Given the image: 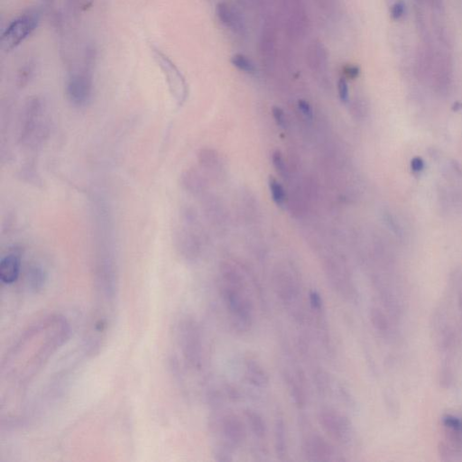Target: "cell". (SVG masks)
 Instances as JSON below:
<instances>
[{
	"instance_id": "obj_1",
	"label": "cell",
	"mask_w": 462,
	"mask_h": 462,
	"mask_svg": "<svg viewBox=\"0 0 462 462\" xmlns=\"http://www.w3.org/2000/svg\"><path fill=\"white\" fill-rule=\"evenodd\" d=\"M70 325L61 316H49L18 338L1 365V381L23 388L41 371L70 337Z\"/></svg>"
},
{
	"instance_id": "obj_2",
	"label": "cell",
	"mask_w": 462,
	"mask_h": 462,
	"mask_svg": "<svg viewBox=\"0 0 462 462\" xmlns=\"http://www.w3.org/2000/svg\"><path fill=\"white\" fill-rule=\"evenodd\" d=\"M94 280L96 292L115 294L118 292V264L114 225L109 207L101 197L93 198Z\"/></svg>"
},
{
	"instance_id": "obj_3",
	"label": "cell",
	"mask_w": 462,
	"mask_h": 462,
	"mask_svg": "<svg viewBox=\"0 0 462 462\" xmlns=\"http://www.w3.org/2000/svg\"><path fill=\"white\" fill-rule=\"evenodd\" d=\"M47 133L48 115L46 107L40 99H31L22 115L20 141L26 147L35 148L45 140Z\"/></svg>"
},
{
	"instance_id": "obj_4",
	"label": "cell",
	"mask_w": 462,
	"mask_h": 462,
	"mask_svg": "<svg viewBox=\"0 0 462 462\" xmlns=\"http://www.w3.org/2000/svg\"><path fill=\"white\" fill-rule=\"evenodd\" d=\"M222 297L230 314L234 326L241 331H247L253 321L252 303L243 293V286L227 285L224 286Z\"/></svg>"
},
{
	"instance_id": "obj_5",
	"label": "cell",
	"mask_w": 462,
	"mask_h": 462,
	"mask_svg": "<svg viewBox=\"0 0 462 462\" xmlns=\"http://www.w3.org/2000/svg\"><path fill=\"white\" fill-rule=\"evenodd\" d=\"M178 339L186 363L194 369H200L202 367V343L198 326L194 320L185 319L180 322Z\"/></svg>"
},
{
	"instance_id": "obj_6",
	"label": "cell",
	"mask_w": 462,
	"mask_h": 462,
	"mask_svg": "<svg viewBox=\"0 0 462 462\" xmlns=\"http://www.w3.org/2000/svg\"><path fill=\"white\" fill-rule=\"evenodd\" d=\"M37 15L28 13L13 21L2 36V47L10 51L19 46L37 27Z\"/></svg>"
},
{
	"instance_id": "obj_7",
	"label": "cell",
	"mask_w": 462,
	"mask_h": 462,
	"mask_svg": "<svg viewBox=\"0 0 462 462\" xmlns=\"http://www.w3.org/2000/svg\"><path fill=\"white\" fill-rule=\"evenodd\" d=\"M319 421L323 430L335 441L348 444L352 440V426L346 417L335 411L325 409L320 412Z\"/></svg>"
},
{
	"instance_id": "obj_8",
	"label": "cell",
	"mask_w": 462,
	"mask_h": 462,
	"mask_svg": "<svg viewBox=\"0 0 462 462\" xmlns=\"http://www.w3.org/2000/svg\"><path fill=\"white\" fill-rule=\"evenodd\" d=\"M92 95V81L91 76L85 72L70 75L67 84V96L77 107H83L90 102Z\"/></svg>"
},
{
	"instance_id": "obj_9",
	"label": "cell",
	"mask_w": 462,
	"mask_h": 462,
	"mask_svg": "<svg viewBox=\"0 0 462 462\" xmlns=\"http://www.w3.org/2000/svg\"><path fill=\"white\" fill-rule=\"evenodd\" d=\"M155 53H156V58L158 61V63L160 64L162 70L165 73V78L169 85L171 92L173 93V97L177 100L178 103H182L185 99L186 93L185 84L183 82L182 75L168 58L165 57L164 54L158 52L157 50L155 51Z\"/></svg>"
},
{
	"instance_id": "obj_10",
	"label": "cell",
	"mask_w": 462,
	"mask_h": 462,
	"mask_svg": "<svg viewBox=\"0 0 462 462\" xmlns=\"http://www.w3.org/2000/svg\"><path fill=\"white\" fill-rule=\"evenodd\" d=\"M303 451L308 460L329 461L334 450L328 442L319 435H311L303 442Z\"/></svg>"
},
{
	"instance_id": "obj_11",
	"label": "cell",
	"mask_w": 462,
	"mask_h": 462,
	"mask_svg": "<svg viewBox=\"0 0 462 462\" xmlns=\"http://www.w3.org/2000/svg\"><path fill=\"white\" fill-rule=\"evenodd\" d=\"M21 256L16 251H11L3 256L0 261V280L2 284L11 285L15 284L20 276Z\"/></svg>"
},
{
	"instance_id": "obj_12",
	"label": "cell",
	"mask_w": 462,
	"mask_h": 462,
	"mask_svg": "<svg viewBox=\"0 0 462 462\" xmlns=\"http://www.w3.org/2000/svg\"><path fill=\"white\" fill-rule=\"evenodd\" d=\"M222 431L227 446L239 447L246 438V430L243 422L234 414L227 415L223 419Z\"/></svg>"
},
{
	"instance_id": "obj_13",
	"label": "cell",
	"mask_w": 462,
	"mask_h": 462,
	"mask_svg": "<svg viewBox=\"0 0 462 462\" xmlns=\"http://www.w3.org/2000/svg\"><path fill=\"white\" fill-rule=\"evenodd\" d=\"M246 371L248 381L258 388H265L269 384L268 375L258 362L248 359L246 362Z\"/></svg>"
},
{
	"instance_id": "obj_14",
	"label": "cell",
	"mask_w": 462,
	"mask_h": 462,
	"mask_svg": "<svg viewBox=\"0 0 462 462\" xmlns=\"http://www.w3.org/2000/svg\"><path fill=\"white\" fill-rule=\"evenodd\" d=\"M275 446L277 457L280 459H285L287 455V437L286 427L283 418L278 417L275 423Z\"/></svg>"
},
{
	"instance_id": "obj_15",
	"label": "cell",
	"mask_w": 462,
	"mask_h": 462,
	"mask_svg": "<svg viewBox=\"0 0 462 462\" xmlns=\"http://www.w3.org/2000/svg\"><path fill=\"white\" fill-rule=\"evenodd\" d=\"M245 417L253 434L258 439L264 438L266 434V425L263 417L251 409H247L245 411Z\"/></svg>"
},
{
	"instance_id": "obj_16",
	"label": "cell",
	"mask_w": 462,
	"mask_h": 462,
	"mask_svg": "<svg viewBox=\"0 0 462 462\" xmlns=\"http://www.w3.org/2000/svg\"><path fill=\"white\" fill-rule=\"evenodd\" d=\"M29 288L33 291H39L45 285L46 281V273L37 264L31 265L26 275Z\"/></svg>"
},
{
	"instance_id": "obj_17",
	"label": "cell",
	"mask_w": 462,
	"mask_h": 462,
	"mask_svg": "<svg viewBox=\"0 0 462 462\" xmlns=\"http://www.w3.org/2000/svg\"><path fill=\"white\" fill-rule=\"evenodd\" d=\"M217 15L220 22L227 27L235 25L236 14L226 3H219L217 6Z\"/></svg>"
},
{
	"instance_id": "obj_18",
	"label": "cell",
	"mask_w": 462,
	"mask_h": 462,
	"mask_svg": "<svg viewBox=\"0 0 462 462\" xmlns=\"http://www.w3.org/2000/svg\"><path fill=\"white\" fill-rule=\"evenodd\" d=\"M231 62L234 66L237 67L240 70H243L245 72H248V73L256 72V68L254 62L243 54H235L233 57L231 58Z\"/></svg>"
},
{
	"instance_id": "obj_19",
	"label": "cell",
	"mask_w": 462,
	"mask_h": 462,
	"mask_svg": "<svg viewBox=\"0 0 462 462\" xmlns=\"http://www.w3.org/2000/svg\"><path fill=\"white\" fill-rule=\"evenodd\" d=\"M287 382H288L289 391H290L291 397L293 398L294 404L300 408L303 407L305 405V397H304V395H303V392L300 388V386L293 378H289Z\"/></svg>"
},
{
	"instance_id": "obj_20",
	"label": "cell",
	"mask_w": 462,
	"mask_h": 462,
	"mask_svg": "<svg viewBox=\"0 0 462 462\" xmlns=\"http://www.w3.org/2000/svg\"><path fill=\"white\" fill-rule=\"evenodd\" d=\"M269 189L272 194L274 202H276L278 206H283L285 202V191L283 186L281 185L276 179L270 178Z\"/></svg>"
},
{
	"instance_id": "obj_21",
	"label": "cell",
	"mask_w": 462,
	"mask_h": 462,
	"mask_svg": "<svg viewBox=\"0 0 462 462\" xmlns=\"http://www.w3.org/2000/svg\"><path fill=\"white\" fill-rule=\"evenodd\" d=\"M310 304L314 311L317 313H322L323 310L322 298L321 294L316 291H313L310 293Z\"/></svg>"
},
{
	"instance_id": "obj_22",
	"label": "cell",
	"mask_w": 462,
	"mask_h": 462,
	"mask_svg": "<svg viewBox=\"0 0 462 462\" xmlns=\"http://www.w3.org/2000/svg\"><path fill=\"white\" fill-rule=\"evenodd\" d=\"M273 163L275 167L277 168V171L282 174H285L286 172V166L285 163L283 159V157L279 151H276L273 155Z\"/></svg>"
},
{
	"instance_id": "obj_23",
	"label": "cell",
	"mask_w": 462,
	"mask_h": 462,
	"mask_svg": "<svg viewBox=\"0 0 462 462\" xmlns=\"http://www.w3.org/2000/svg\"><path fill=\"white\" fill-rule=\"evenodd\" d=\"M338 95L342 102H346L349 100V86L345 79L341 78L338 82Z\"/></svg>"
},
{
	"instance_id": "obj_24",
	"label": "cell",
	"mask_w": 462,
	"mask_h": 462,
	"mask_svg": "<svg viewBox=\"0 0 462 462\" xmlns=\"http://www.w3.org/2000/svg\"><path fill=\"white\" fill-rule=\"evenodd\" d=\"M404 10H405V6L403 2H396L393 5L391 8V17L394 19H399L404 16Z\"/></svg>"
},
{
	"instance_id": "obj_25",
	"label": "cell",
	"mask_w": 462,
	"mask_h": 462,
	"mask_svg": "<svg viewBox=\"0 0 462 462\" xmlns=\"http://www.w3.org/2000/svg\"><path fill=\"white\" fill-rule=\"evenodd\" d=\"M273 115L275 118V120L278 126L282 128H285V117L284 111L281 109L280 107H275L273 108Z\"/></svg>"
},
{
	"instance_id": "obj_26",
	"label": "cell",
	"mask_w": 462,
	"mask_h": 462,
	"mask_svg": "<svg viewBox=\"0 0 462 462\" xmlns=\"http://www.w3.org/2000/svg\"><path fill=\"white\" fill-rule=\"evenodd\" d=\"M298 107L300 108V110L302 112L303 115H305L307 118L309 119H312L313 118V110H312V107L310 106L309 103L305 101V100H299L298 101Z\"/></svg>"
},
{
	"instance_id": "obj_27",
	"label": "cell",
	"mask_w": 462,
	"mask_h": 462,
	"mask_svg": "<svg viewBox=\"0 0 462 462\" xmlns=\"http://www.w3.org/2000/svg\"><path fill=\"white\" fill-rule=\"evenodd\" d=\"M411 167L414 173H420L425 169V162L421 157H414L411 161Z\"/></svg>"
},
{
	"instance_id": "obj_28",
	"label": "cell",
	"mask_w": 462,
	"mask_h": 462,
	"mask_svg": "<svg viewBox=\"0 0 462 462\" xmlns=\"http://www.w3.org/2000/svg\"><path fill=\"white\" fill-rule=\"evenodd\" d=\"M345 73L349 78L355 79L360 73V70L358 66H348L345 68Z\"/></svg>"
}]
</instances>
